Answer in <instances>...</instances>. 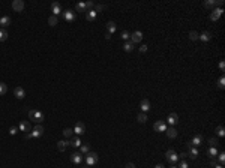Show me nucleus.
Instances as JSON below:
<instances>
[{"label":"nucleus","mask_w":225,"mask_h":168,"mask_svg":"<svg viewBox=\"0 0 225 168\" xmlns=\"http://www.w3.org/2000/svg\"><path fill=\"white\" fill-rule=\"evenodd\" d=\"M177 122H179V116L176 114V113H171L170 116H168V125H177Z\"/></svg>","instance_id":"nucleus-18"},{"label":"nucleus","mask_w":225,"mask_h":168,"mask_svg":"<svg viewBox=\"0 0 225 168\" xmlns=\"http://www.w3.org/2000/svg\"><path fill=\"white\" fill-rule=\"evenodd\" d=\"M218 158H219L221 164H224V162H225V155H224V153H218Z\"/></svg>","instance_id":"nucleus-44"},{"label":"nucleus","mask_w":225,"mask_h":168,"mask_svg":"<svg viewBox=\"0 0 225 168\" xmlns=\"http://www.w3.org/2000/svg\"><path fill=\"white\" fill-rule=\"evenodd\" d=\"M218 149L216 147H210L209 150H207V155H209V158H216L218 156Z\"/></svg>","instance_id":"nucleus-26"},{"label":"nucleus","mask_w":225,"mask_h":168,"mask_svg":"<svg viewBox=\"0 0 225 168\" xmlns=\"http://www.w3.org/2000/svg\"><path fill=\"white\" fill-rule=\"evenodd\" d=\"M165 156H167V159L171 162V164H174V162H177L179 161V155L173 150V149H170V150H167V153H165Z\"/></svg>","instance_id":"nucleus-4"},{"label":"nucleus","mask_w":225,"mask_h":168,"mask_svg":"<svg viewBox=\"0 0 225 168\" xmlns=\"http://www.w3.org/2000/svg\"><path fill=\"white\" fill-rule=\"evenodd\" d=\"M96 15H98V14L95 12V9H90V11L86 12V20H87V21H93V20L96 18Z\"/></svg>","instance_id":"nucleus-20"},{"label":"nucleus","mask_w":225,"mask_h":168,"mask_svg":"<svg viewBox=\"0 0 225 168\" xmlns=\"http://www.w3.org/2000/svg\"><path fill=\"white\" fill-rule=\"evenodd\" d=\"M72 134H74V129H71V128L63 129V135H65L66 138H72Z\"/></svg>","instance_id":"nucleus-31"},{"label":"nucleus","mask_w":225,"mask_h":168,"mask_svg":"<svg viewBox=\"0 0 225 168\" xmlns=\"http://www.w3.org/2000/svg\"><path fill=\"white\" fill-rule=\"evenodd\" d=\"M123 50L126 51V53H131V51L134 50V44H132L131 41H128V42H126V44L123 45Z\"/></svg>","instance_id":"nucleus-30"},{"label":"nucleus","mask_w":225,"mask_h":168,"mask_svg":"<svg viewBox=\"0 0 225 168\" xmlns=\"http://www.w3.org/2000/svg\"><path fill=\"white\" fill-rule=\"evenodd\" d=\"M68 146H69V141H63V140H60L59 143H57V149H59L60 152H65Z\"/></svg>","instance_id":"nucleus-23"},{"label":"nucleus","mask_w":225,"mask_h":168,"mask_svg":"<svg viewBox=\"0 0 225 168\" xmlns=\"http://www.w3.org/2000/svg\"><path fill=\"white\" fill-rule=\"evenodd\" d=\"M80 149H81V153H83V155H86V153H89V152H90V144H81V146H80Z\"/></svg>","instance_id":"nucleus-33"},{"label":"nucleus","mask_w":225,"mask_h":168,"mask_svg":"<svg viewBox=\"0 0 225 168\" xmlns=\"http://www.w3.org/2000/svg\"><path fill=\"white\" fill-rule=\"evenodd\" d=\"M83 143H81V140H80V137H72L71 140H69V146H72V147H80Z\"/></svg>","instance_id":"nucleus-19"},{"label":"nucleus","mask_w":225,"mask_h":168,"mask_svg":"<svg viewBox=\"0 0 225 168\" xmlns=\"http://www.w3.org/2000/svg\"><path fill=\"white\" fill-rule=\"evenodd\" d=\"M219 69L224 72V69H225V63H224V62H221V63H219Z\"/></svg>","instance_id":"nucleus-47"},{"label":"nucleus","mask_w":225,"mask_h":168,"mask_svg":"<svg viewBox=\"0 0 225 168\" xmlns=\"http://www.w3.org/2000/svg\"><path fill=\"white\" fill-rule=\"evenodd\" d=\"M209 143L212 144V147H218V138H215V137H212V138H209Z\"/></svg>","instance_id":"nucleus-36"},{"label":"nucleus","mask_w":225,"mask_h":168,"mask_svg":"<svg viewBox=\"0 0 225 168\" xmlns=\"http://www.w3.org/2000/svg\"><path fill=\"white\" fill-rule=\"evenodd\" d=\"M203 5H204V8H216L215 0H209V2H204Z\"/></svg>","instance_id":"nucleus-35"},{"label":"nucleus","mask_w":225,"mask_h":168,"mask_svg":"<svg viewBox=\"0 0 225 168\" xmlns=\"http://www.w3.org/2000/svg\"><path fill=\"white\" fill-rule=\"evenodd\" d=\"M125 168H135V165L132 164V162H129V164H126V167Z\"/></svg>","instance_id":"nucleus-48"},{"label":"nucleus","mask_w":225,"mask_h":168,"mask_svg":"<svg viewBox=\"0 0 225 168\" xmlns=\"http://www.w3.org/2000/svg\"><path fill=\"white\" fill-rule=\"evenodd\" d=\"M189 39H191V41H197V39H198V33L192 30V32L189 33Z\"/></svg>","instance_id":"nucleus-40"},{"label":"nucleus","mask_w":225,"mask_h":168,"mask_svg":"<svg viewBox=\"0 0 225 168\" xmlns=\"http://www.w3.org/2000/svg\"><path fill=\"white\" fill-rule=\"evenodd\" d=\"M198 39H201L203 42H209V41L212 39V35H210L209 32H204V33H201V35H198Z\"/></svg>","instance_id":"nucleus-22"},{"label":"nucleus","mask_w":225,"mask_h":168,"mask_svg":"<svg viewBox=\"0 0 225 168\" xmlns=\"http://www.w3.org/2000/svg\"><path fill=\"white\" fill-rule=\"evenodd\" d=\"M29 119L36 122V125H41L44 120H45V114L39 110H30L29 111Z\"/></svg>","instance_id":"nucleus-1"},{"label":"nucleus","mask_w":225,"mask_h":168,"mask_svg":"<svg viewBox=\"0 0 225 168\" xmlns=\"http://www.w3.org/2000/svg\"><path fill=\"white\" fill-rule=\"evenodd\" d=\"M24 138H26V140H30V138H32V137H30V134H29V132H27V134H26V135H24Z\"/></svg>","instance_id":"nucleus-50"},{"label":"nucleus","mask_w":225,"mask_h":168,"mask_svg":"<svg viewBox=\"0 0 225 168\" xmlns=\"http://www.w3.org/2000/svg\"><path fill=\"white\" fill-rule=\"evenodd\" d=\"M75 9H77L78 12H84V14L87 12V9H86V3H84V2H80V3H77V5H75Z\"/></svg>","instance_id":"nucleus-27"},{"label":"nucleus","mask_w":225,"mask_h":168,"mask_svg":"<svg viewBox=\"0 0 225 168\" xmlns=\"http://www.w3.org/2000/svg\"><path fill=\"white\" fill-rule=\"evenodd\" d=\"M137 119H138L140 123H146V122H147V114H146V113H140Z\"/></svg>","instance_id":"nucleus-32"},{"label":"nucleus","mask_w":225,"mask_h":168,"mask_svg":"<svg viewBox=\"0 0 225 168\" xmlns=\"http://www.w3.org/2000/svg\"><path fill=\"white\" fill-rule=\"evenodd\" d=\"M140 108H141L143 113L149 111V110H150V101H149V99H143V101L140 102Z\"/></svg>","instance_id":"nucleus-17"},{"label":"nucleus","mask_w":225,"mask_h":168,"mask_svg":"<svg viewBox=\"0 0 225 168\" xmlns=\"http://www.w3.org/2000/svg\"><path fill=\"white\" fill-rule=\"evenodd\" d=\"M8 92V86L5 83H0V95H5Z\"/></svg>","instance_id":"nucleus-37"},{"label":"nucleus","mask_w":225,"mask_h":168,"mask_svg":"<svg viewBox=\"0 0 225 168\" xmlns=\"http://www.w3.org/2000/svg\"><path fill=\"white\" fill-rule=\"evenodd\" d=\"M95 8V3L93 2H86V9L90 11V9H93Z\"/></svg>","instance_id":"nucleus-43"},{"label":"nucleus","mask_w":225,"mask_h":168,"mask_svg":"<svg viewBox=\"0 0 225 168\" xmlns=\"http://www.w3.org/2000/svg\"><path fill=\"white\" fill-rule=\"evenodd\" d=\"M222 12H224V11H222L221 8H215L213 11H212V14H210V20H212V21H218L219 17L222 15Z\"/></svg>","instance_id":"nucleus-11"},{"label":"nucleus","mask_w":225,"mask_h":168,"mask_svg":"<svg viewBox=\"0 0 225 168\" xmlns=\"http://www.w3.org/2000/svg\"><path fill=\"white\" fill-rule=\"evenodd\" d=\"M116 29H117V27H116V23H114V21H108V23H107V30H108V35H113V33L116 32Z\"/></svg>","instance_id":"nucleus-24"},{"label":"nucleus","mask_w":225,"mask_h":168,"mask_svg":"<svg viewBox=\"0 0 225 168\" xmlns=\"http://www.w3.org/2000/svg\"><path fill=\"white\" fill-rule=\"evenodd\" d=\"M8 36H9V33H8L5 29H0V42L6 41V39H8Z\"/></svg>","instance_id":"nucleus-29"},{"label":"nucleus","mask_w":225,"mask_h":168,"mask_svg":"<svg viewBox=\"0 0 225 168\" xmlns=\"http://www.w3.org/2000/svg\"><path fill=\"white\" fill-rule=\"evenodd\" d=\"M83 168H89V165H87V167H83Z\"/></svg>","instance_id":"nucleus-54"},{"label":"nucleus","mask_w":225,"mask_h":168,"mask_svg":"<svg viewBox=\"0 0 225 168\" xmlns=\"http://www.w3.org/2000/svg\"><path fill=\"white\" fill-rule=\"evenodd\" d=\"M105 8H107V6H105V5H95V12H96V14H98V12H101V11H104Z\"/></svg>","instance_id":"nucleus-39"},{"label":"nucleus","mask_w":225,"mask_h":168,"mask_svg":"<svg viewBox=\"0 0 225 168\" xmlns=\"http://www.w3.org/2000/svg\"><path fill=\"white\" fill-rule=\"evenodd\" d=\"M146 51H147V45L144 44V45H141V47H140V53H146Z\"/></svg>","instance_id":"nucleus-46"},{"label":"nucleus","mask_w":225,"mask_h":168,"mask_svg":"<svg viewBox=\"0 0 225 168\" xmlns=\"http://www.w3.org/2000/svg\"><path fill=\"white\" fill-rule=\"evenodd\" d=\"M203 141H204L203 137H201L200 134H197V135L192 138V141H189V144H191L192 147H198V146H201V144H203Z\"/></svg>","instance_id":"nucleus-9"},{"label":"nucleus","mask_w":225,"mask_h":168,"mask_svg":"<svg viewBox=\"0 0 225 168\" xmlns=\"http://www.w3.org/2000/svg\"><path fill=\"white\" fill-rule=\"evenodd\" d=\"M120 38H122V39H125V41L128 42V41L131 39V33H129V32H126V30H123V32H122V35H120Z\"/></svg>","instance_id":"nucleus-34"},{"label":"nucleus","mask_w":225,"mask_h":168,"mask_svg":"<svg viewBox=\"0 0 225 168\" xmlns=\"http://www.w3.org/2000/svg\"><path fill=\"white\" fill-rule=\"evenodd\" d=\"M218 87H219V89H224V87H225V78H224V77H221V78H219Z\"/></svg>","instance_id":"nucleus-41"},{"label":"nucleus","mask_w":225,"mask_h":168,"mask_svg":"<svg viewBox=\"0 0 225 168\" xmlns=\"http://www.w3.org/2000/svg\"><path fill=\"white\" fill-rule=\"evenodd\" d=\"M84 161L87 162L89 167L95 165V164L98 162V153H95V152H89V153H86V155H84Z\"/></svg>","instance_id":"nucleus-2"},{"label":"nucleus","mask_w":225,"mask_h":168,"mask_svg":"<svg viewBox=\"0 0 225 168\" xmlns=\"http://www.w3.org/2000/svg\"><path fill=\"white\" fill-rule=\"evenodd\" d=\"M216 134H218L219 137H224V135H225V131H224V126H218V128H216Z\"/></svg>","instance_id":"nucleus-38"},{"label":"nucleus","mask_w":225,"mask_h":168,"mask_svg":"<svg viewBox=\"0 0 225 168\" xmlns=\"http://www.w3.org/2000/svg\"><path fill=\"white\" fill-rule=\"evenodd\" d=\"M153 129H155L156 132H165V131H167V125H165V122H162V120H158V122H155Z\"/></svg>","instance_id":"nucleus-7"},{"label":"nucleus","mask_w":225,"mask_h":168,"mask_svg":"<svg viewBox=\"0 0 225 168\" xmlns=\"http://www.w3.org/2000/svg\"><path fill=\"white\" fill-rule=\"evenodd\" d=\"M155 168H164V165H162V164H158V165H156Z\"/></svg>","instance_id":"nucleus-51"},{"label":"nucleus","mask_w":225,"mask_h":168,"mask_svg":"<svg viewBox=\"0 0 225 168\" xmlns=\"http://www.w3.org/2000/svg\"><path fill=\"white\" fill-rule=\"evenodd\" d=\"M71 161H72L74 164H77V165H80V164L84 161V155L80 153V152H75V153L71 155Z\"/></svg>","instance_id":"nucleus-5"},{"label":"nucleus","mask_w":225,"mask_h":168,"mask_svg":"<svg viewBox=\"0 0 225 168\" xmlns=\"http://www.w3.org/2000/svg\"><path fill=\"white\" fill-rule=\"evenodd\" d=\"M170 168H177V167H170Z\"/></svg>","instance_id":"nucleus-53"},{"label":"nucleus","mask_w":225,"mask_h":168,"mask_svg":"<svg viewBox=\"0 0 225 168\" xmlns=\"http://www.w3.org/2000/svg\"><path fill=\"white\" fill-rule=\"evenodd\" d=\"M179 161H180V167H177V168H188L189 167V164L185 161V159H179Z\"/></svg>","instance_id":"nucleus-42"},{"label":"nucleus","mask_w":225,"mask_h":168,"mask_svg":"<svg viewBox=\"0 0 225 168\" xmlns=\"http://www.w3.org/2000/svg\"><path fill=\"white\" fill-rule=\"evenodd\" d=\"M59 23V18L57 17H54V15H51V17H48V24L51 26V27H54V26Z\"/></svg>","instance_id":"nucleus-28"},{"label":"nucleus","mask_w":225,"mask_h":168,"mask_svg":"<svg viewBox=\"0 0 225 168\" xmlns=\"http://www.w3.org/2000/svg\"><path fill=\"white\" fill-rule=\"evenodd\" d=\"M18 129H20L21 132H26V134L32 131V128H30V123H29V122H21V123L18 125Z\"/></svg>","instance_id":"nucleus-16"},{"label":"nucleus","mask_w":225,"mask_h":168,"mask_svg":"<svg viewBox=\"0 0 225 168\" xmlns=\"http://www.w3.org/2000/svg\"><path fill=\"white\" fill-rule=\"evenodd\" d=\"M210 165H212V167H215V165H216V161H215V158H212V159H210Z\"/></svg>","instance_id":"nucleus-49"},{"label":"nucleus","mask_w":225,"mask_h":168,"mask_svg":"<svg viewBox=\"0 0 225 168\" xmlns=\"http://www.w3.org/2000/svg\"><path fill=\"white\" fill-rule=\"evenodd\" d=\"M215 168H224L222 165H215Z\"/></svg>","instance_id":"nucleus-52"},{"label":"nucleus","mask_w":225,"mask_h":168,"mask_svg":"<svg viewBox=\"0 0 225 168\" xmlns=\"http://www.w3.org/2000/svg\"><path fill=\"white\" fill-rule=\"evenodd\" d=\"M167 137L168 138H176L177 137V131H176V129L174 128H167Z\"/></svg>","instance_id":"nucleus-25"},{"label":"nucleus","mask_w":225,"mask_h":168,"mask_svg":"<svg viewBox=\"0 0 225 168\" xmlns=\"http://www.w3.org/2000/svg\"><path fill=\"white\" fill-rule=\"evenodd\" d=\"M12 9L15 12H23L24 11V2L23 0H14V2H12Z\"/></svg>","instance_id":"nucleus-8"},{"label":"nucleus","mask_w":225,"mask_h":168,"mask_svg":"<svg viewBox=\"0 0 225 168\" xmlns=\"http://www.w3.org/2000/svg\"><path fill=\"white\" fill-rule=\"evenodd\" d=\"M63 18H65V21L72 23V21L75 20V14H74L71 9H68V11H65V12H63Z\"/></svg>","instance_id":"nucleus-13"},{"label":"nucleus","mask_w":225,"mask_h":168,"mask_svg":"<svg viewBox=\"0 0 225 168\" xmlns=\"http://www.w3.org/2000/svg\"><path fill=\"white\" fill-rule=\"evenodd\" d=\"M51 12H53V15H54V17L60 15V12H62V6H60V3L53 2V3H51Z\"/></svg>","instance_id":"nucleus-12"},{"label":"nucleus","mask_w":225,"mask_h":168,"mask_svg":"<svg viewBox=\"0 0 225 168\" xmlns=\"http://www.w3.org/2000/svg\"><path fill=\"white\" fill-rule=\"evenodd\" d=\"M11 24H12L11 17H2L0 18V26H2V27H8V26H11Z\"/></svg>","instance_id":"nucleus-21"},{"label":"nucleus","mask_w":225,"mask_h":168,"mask_svg":"<svg viewBox=\"0 0 225 168\" xmlns=\"http://www.w3.org/2000/svg\"><path fill=\"white\" fill-rule=\"evenodd\" d=\"M17 132H18V128H11V129H9V134H11V135H15Z\"/></svg>","instance_id":"nucleus-45"},{"label":"nucleus","mask_w":225,"mask_h":168,"mask_svg":"<svg viewBox=\"0 0 225 168\" xmlns=\"http://www.w3.org/2000/svg\"><path fill=\"white\" fill-rule=\"evenodd\" d=\"M32 138H39L44 135V126L42 125H35V128L32 129V131L29 132Z\"/></svg>","instance_id":"nucleus-3"},{"label":"nucleus","mask_w":225,"mask_h":168,"mask_svg":"<svg viewBox=\"0 0 225 168\" xmlns=\"http://www.w3.org/2000/svg\"><path fill=\"white\" fill-rule=\"evenodd\" d=\"M14 95H15V98L17 99H24V96H26V92H24V89L23 87H15L14 89Z\"/></svg>","instance_id":"nucleus-14"},{"label":"nucleus","mask_w":225,"mask_h":168,"mask_svg":"<svg viewBox=\"0 0 225 168\" xmlns=\"http://www.w3.org/2000/svg\"><path fill=\"white\" fill-rule=\"evenodd\" d=\"M74 132L80 137V135H83L84 132H86V126H84V123L83 122H77L75 123V128H74Z\"/></svg>","instance_id":"nucleus-6"},{"label":"nucleus","mask_w":225,"mask_h":168,"mask_svg":"<svg viewBox=\"0 0 225 168\" xmlns=\"http://www.w3.org/2000/svg\"><path fill=\"white\" fill-rule=\"evenodd\" d=\"M141 41H143V33L140 30H137L131 35V42L132 44H137V42H141Z\"/></svg>","instance_id":"nucleus-10"},{"label":"nucleus","mask_w":225,"mask_h":168,"mask_svg":"<svg viewBox=\"0 0 225 168\" xmlns=\"http://www.w3.org/2000/svg\"><path fill=\"white\" fill-rule=\"evenodd\" d=\"M188 156H189L191 159H195V158L198 156V150H197V147H192L189 143H188Z\"/></svg>","instance_id":"nucleus-15"}]
</instances>
